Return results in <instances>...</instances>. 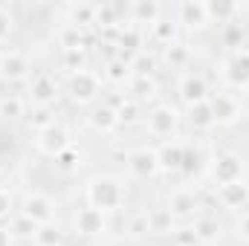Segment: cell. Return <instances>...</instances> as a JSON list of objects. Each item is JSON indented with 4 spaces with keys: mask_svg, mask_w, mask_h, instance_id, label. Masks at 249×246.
I'll return each mask as SVG.
<instances>
[{
    "mask_svg": "<svg viewBox=\"0 0 249 246\" xmlns=\"http://www.w3.org/2000/svg\"><path fill=\"white\" fill-rule=\"evenodd\" d=\"M247 93H249V87H247Z\"/></svg>",
    "mask_w": 249,
    "mask_h": 246,
    "instance_id": "c3c4849f",
    "label": "cell"
},
{
    "mask_svg": "<svg viewBox=\"0 0 249 246\" xmlns=\"http://www.w3.org/2000/svg\"><path fill=\"white\" fill-rule=\"evenodd\" d=\"M130 99H136L139 105L142 102H154L157 99V93H160V81H157V75L154 78H130Z\"/></svg>",
    "mask_w": 249,
    "mask_h": 246,
    "instance_id": "4dcf8cb0",
    "label": "cell"
},
{
    "mask_svg": "<svg viewBox=\"0 0 249 246\" xmlns=\"http://www.w3.org/2000/svg\"><path fill=\"white\" fill-rule=\"evenodd\" d=\"M157 67H160V58L151 55V53H145V50L130 58V72H133V78H154V75H157Z\"/></svg>",
    "mask_w": 249,
    "mask_h": 246,
    "instance_id": "f1b7e54d",
    "label": "cell"
},
{
    "mask_svg": "<svg viewBox=\"0 0 249 246\" xmlns=\"http://www.w3.org/2000/svg\"><path fill=\"white\" fill-rule=\"evenodd\" d=\"M177 124H180V110H177L174 105L162 102V105L151 107V113H148V119H145V130H148V136L165 142V139H171V136L177 133Z\"/></svg>",
    "mask_w": 249,
    "mask_h": 246,
    "instance_id": "5b68a950",
    "label": "cell"
},
{
    "mask_svg": "<svg viewBox=\"0 0 249 246\" xmlns=\"http://www.w3.org/2000/svg\"><path fill=\"white\" fill-rule=\"evenodd\" d=\"M0 246H15V238H12L9 226H3V223H0Z\"/></svg>",
    "mask_w": 249,
    "mask_h": 246,
    "instance_id": "f6af8a7d",
    "label": "cell"
},
{
    "mask_svg": "<svg viewBox=\"0 0 249 246\" xmlns=\"http://www.w3.org/2000/svg\"><path fill=\"white\" fill-rule=\"evenodd\" d=\"M127 23H133V26H154L160 18H162V6L157 3V0H133V3H127Z\"/></svg>",
    "mask_w": 249,
    "mask_h": 246,
    "instance_id": "ac0fdd59",
    "label": "cell"
},
{
    "mask_svg": "<svg viewBox=\"0 0 249 246\" xmlns=\"http://www.w3.org/2000/svg\"><path fill=\"white\" fill-rule=\"evenodd\" d=\"M84 197H87V206H93L105 214L119 211L124 206V183L113 174H96L84 185Z\"/></svg>",
    "mask_w": 249,
    "mask_h": 246,
    "instance_id": "6da1fadb",
    "label": "cell"
},
{
    "mask_svg": "<svg viewBox=\"0 0 249 246\" xmlns=\"http://www.w3.org/2000/svg\"><path fill=\"white\" fill-rule=\"evenodd\" d=\"M127 168H130V174H133L136 180H151V177H157V174H160L157 148H148V145L133 148V151L127 154Z\"/></svg>",
    "mask_w": 249,
    "mask_h": 246,
    "instance_id": "5bb4252c",
    "label": "cell"
},
{
    "mask_svg": "<svg viewBox=\"0 0 249 246\" xmlns=\"http://www.w3.org/2000/svg\"><path fill=\"white\" fill-rule=\"evenodd\" d=\"M102 93V78L93 70H78L67 75V96L75 105H93Z\"/></svg>",
    "mask_w": 249,
    "mask_h": 246,
    "instance_id": "3957f363",
    "label": "cell"
},
{
    "mask_svg": "<svg viewBox=\"0 0 249 246\" xmlns=\"http://www.w3.org/2000/svg\"><path fill=\"white\" fill-rule=\"evenodd\" d=\"M53 162H55V168H58V171H75V168L81 165V154H78V148H75V145H70V148L61 151Z\"/></svg>",
    "mask_w": 249,
    "mask_h": 246,
    "instance_id": "8d00e7d4",
    "label": "cell"
},
{
    "mask_svg": "<svg viewBox=\"0 0 249 246\" xmlns=\"http://www.w3.org/2000/svg\"><path fill=\"white\" fill-rule=\"evenodd\" d=\"M35 223L32 220H26L23 214H15V217H9V232H12V238H32L35 235Z\"/></svg>",
    "mask_w": 249,
    "mask_h": 246,
    "instance_id": "f35d334b",
    "label": "cell"
},
{
    "mask_svg": "<svg viewBox=\"0 0 249 246\" xmlns=\"http://www.w3.org/2000/svg\"><path fill=\"white\" fill-rule=\"evenodd\" d=\"M177 32H180V23L171 20V18H160V20L151 26V38H154L157 44H162V47L174 44V41H177Z\"/></svg>",
    "mask_w": 249,
    "mask_h": 246,
    "instance_id": "f546056e",
    "label": "cell"
},
{
    "mask_svg": "<svg viewBox=\"0 0 249 246\" xmlns=\"http://www.w3.org/2000/svg\"><path fill=\"white\" fill-rule=\"evenodd\" d=\"M110 84H116V87H122V84H130V78H133V72H130V61L122 58V55H110L107 61H105V72H102Z\"/></svg>",
    "mask_w": 249,
    "mask_h": 246,
    "instance_id": "44dd1931",
    "label": "cell"
},
{
    "mask_svg": "<svg viewBox=\"0 0 249 246\" xmlns=\"http://www.w3.org/2000/svg\"><path fill=\"white\" fill-rule=\"evenodd\" d=\"M186 119L194 130H212L214 127V113H212V105L209 102H200V105H191L186 107Z\"/></svg>",
    "mask_w": 249,
    "mask_h": 246,
    "instance_id": "d4e9b609",
    "label": "cell"
},
{
    "mask_svg": "<svg viewBox=\"0 0 249 246\" xmlns=\"http://www.w3.org/2000/svg\"><path fill=\"white\" fill-rule=\"evenodd\" d=\"M209 246H214V244H209Z\"/></svg>",
    "mask_w": 249,
    "mask_h": 246,
    "instance_id": "7dc6e473",
    "label": "cell"
},
{
    "mask_svg": "<svg viewBox=\"0 0 249 246\" xmlns=\"http://www.w3.org/2000/svg\"><path fill=\"white\" fill-rule=\"evenodd\" d=\"M171 241H174V246H203L200 241H197V235H194L191 226H180V229H174V232H171Z\"/></svg>",
    "mask_w": 249,
    "mask_h": 246,
    "instance_id": "60d3db41",
    "label": "cell"
},
{
    "mask_svg": "<svg viewBox=\"0 0 249 246\" xmlns=\"http://www.w3.org/2000/svg\"><path fill=\"white\" fill-rule=\"evenodd\" d=\"M58 99V81L55 75L50 72H38L29 78V87H26V102L32 107H53Z\"/></svg>",
    "mask_w": 249,
    "mask_h": 246,
    "instance_id": "8992f818",
    "label": "cell"
},
{
    "mask_svg": "<svg viewBox=\"0 0 249 246\" xmlns=\"http://www.w3.org/2000/svg\"><path fill=\"white\" fill-rule=\"evenodd\" d=\"M116 116H119V124H133V122H139V102L127 96L122 105L116 107Z\"/></svg>",
    "mask_w": 249,
    "mask_h": 246,
    "instance_id": "ab89813d",
    "label": "cell"
},
{
    "mask_svg": "<svg viewBox=\"0 0 249 246\" xmlns=\"http://www.w3.org/2000/svg\"><path fill=\"white\" fill-rule=\"evenodd\" d=\"M113 35H116V55H122V58H133V55H139L142 53V29L139 26H133V23H122V26H116L113 29Z\"/></svg>",
    "mask_w": 249,
    "mask_h": 246,
    "instance_id": "e0dca14e",
    "label": "cell"
},
{
    "mask_svg": "<svg viewBox=\"0 0 249 246\" xmlns=\"http://www.w3.org/2000/svg\"><path fill=\"white\" fill-rule=\"evenodd\" d=\"M58 44L61 50H84V29L64 23V29L58 32Z\"/></svg>",
    "mask_w": 249,
    "mask_h": 246,
    "instance_id": "836d02e7",
    "label": "cell"
},
{
    "mask_svg": "<svg viewBox=\"0 0 249 246\" xmlns=\"http://www.w3.org/2000/svg\"><path fill=\"white\" fill-rule=\"evenodd\" d=\"M244 168H247V162H244L241 154L223 151V154H217L214 162H212V180L217 185L238 183V180H244Z\"/></svg>",
    "mask_w": 249,
    "mask_h": 246,
    "instance_id": "ba28073f",
    "label": "cell"
},
{
    "mask_svg": "<svg viewBox=\"0 0 249 246\" xmlns=\"http://www.w3.org/2000/svg\"><path fill=\"white\" fill-rule=\"evenodd\" d=\"M162 61H165V67H171V70H186L188 61H191V50H188L183 41H174V44L162 47Z\"/></svg>",
    "mask_w": 249,
    "mask_h": 246,
    "instance_id": "4316f807",
    "label": "cell"
},
{
    "mask_svg": "<svg viewBox=\"0 0 249 246\" xmlns=\"http://www.w3.org/2000/svg\"><path fill=\"white\" fill-rule=\"evenodd\" d=\"M72 229H75V235H81V238H102V235L107 232V217H105V211H99V209H93V206H84V209L75 211Z\"/></svg>",
    "mask_w": 249,
    "mask_h": 246,
    "instance_id": "8fae6325",
    "label": "cell"
},
{
    "mask_svg": "<svg viewBox=\"0 0 249 246\" xmlns=\"http://www.w3.org/2000/svg\"><path fill=\"white\" fill-rule=\"evenodd\" d=\"M177 96H180V102L191 107V105H200V102H209L212 99V87H209V81H206V75L203 72H183L180 75V81H177Z\"/></svg>",
    "mask_w": 249,
    "mask_h": 246,
    "instance_id": "52a82bcc",
    "label": "cell"
},
{
    "mask_svg": "<svg viewBox=\"0 0 249 246\" xmlns=\"http://www.w3.org/2000/svg\"><path fill=\"white\" fill-rule=\"evenodd\" d=\"M217 203L229 211H241L249 206V183L238 180V183H226L217 185Z\"/></svg>",
    "mask_w": 249,
    "mask_h": 246,
    "instance_id": "d6986e66",
    "label": "cell"
},
{
    "mask_svg": "<svg viewBox=\"0 0 249 246\" xmlns=\"http://www.w3.org/2000/svg\"><path fill=\"white\" fill-rule=\"evenodd\" d=\"M18 214H23L26 220H32L35 226H44V223H55V200L44 191H26L20 197V206H18Z\"/></svg>",
    "mask_w": 249,
    "mask_h": 246,
    "instance_id": "277c9868",
    "label": "cell"
},
{
    "mask_svg": "<svg viewBox=\"0 0 249 246\" xmlns=\"http://www.w3.org/2000/svg\"><path fill=\"white\" fill-rule=\"evenodd\" d=\"M191 229H194L197 241H200L203 246L214 244V241H217V235H220V223H217L214 217H206V214L194 217V220H191Z\"/></svg>",
    "mask_w": 249,
    "mask_h": 246,
    "instance_id": "484cf974",
    "label": "cell"
},
{
    "mask_svg": "<svg viewBox=\"0 0 249 246\" xmlns=\"http://www.w3.org/2000/svg\"><path fill=\"white\" fill-rule=\"evenodd\" d=\"M177 23L188 32H203L212 23L209 12H206V3L203 0H183L180 9H177Z\"/></svg>",
    "mask_w": 249,
    "mask_h": 246,
    "instance_id": "2e32d148",
    "label": "cell"
},
{
    "mask_svg": "<svg viewBox=\"0 0 249 246\" xmlns=\"http://www.w3.org/2000/svg\"><path fill=\"white\" fill-rule=\"evenodd\" d=\"M238 235L249 244V209L247 211H241V217H238Z\"/></svg>",
    "mask_w": 249,
    "mask_h": 246,
    "instance_id": "ee69618b",
    "label": "cell"
},
{
    "mask_svg": "<svg viewBox=\"0 0 249 246\" xmlns=\"http://www.w3.org/2000/svg\"><path fill=\"white\" fill-rule=\"evenodd\" d=\"M87 124L96 133H113L119 127V116H116V110L107 102H102V105H93V110L87 113Z\"/></svg>",
    "mask_w": 249,
    "mask_h": 246,
    "instance_id": "ffe728a7",
    "label": "cell"
},
{
    "mask_svg": "<svg viewBox=\"0 0 249 246\" xmlns=\"http://www.w3.org/2000/svg\"><path fill=\"white\" fill-rule=\"evenodd\" d=\"M3 53H6V47H3V44H0V55H3Z\"/></svg>",
    "mask_w": 249,
    "mask_h": 246,
    "instance_id": "bcb514c9",
    "label": "cell"
},
{
    "mask_svg": "<svg viewBox=\"0 0 249 246\" xmlns=\"http://www.w3.org/2000/svg\"><path fill=\"white\" fill-rule=\"evenodd\" d=\"M32 241L35 246H64V232L58 229V223H44L35 229Z\"/></svg>",
    "mask_w": 249,
    "mask_h": 246,
    "instance_id": "1f68e13d",
    "label": "cell"
},
{
    "mask_svg": "<svg viewBox=\"0 0 249 246\" xmlns=\"http://www.w3.org/2000/svg\"><path fill=\"white\" fill-rule=\"evenodd\" d=\"M61 67L67 72L87 70V53L84 50H61Z\"/></svg>",
    "mask_w": 249,
    "mask_h": 246,
    "instance_id": "d590c367",
    "label": "cell"
},
{
    "mask_svg": "<svg viewBox=\"0 0 249 246\" xmlns=\"http://www.w3.org/2000/svg\"><path fill=\"white\" fill-rule=\"evenodd\" d=\"M157 162H160V174H180L186 165V145L177 139H165L157 145Z\"/></svg>",
    "mask_w": 249,
    "mask_h": 246,
    "instance_id": "4fadbf2b",
    "label": "cell"
},
{
    "mask_svg": "<svg viewBox=\"0 0 249 246\" xmlns=\"http://www.w3.org/2000/svg\"><path fill=\"white\" fill-rule=\"evenodd\" d=\"M12 217V194L6 188H0V223Z\"/></svg>",
    "mask_w": 249,
    "mask_h": 246,
    "instance_id": "7bdbcfd3",
    "label": "cell"
},
{
    "mask_svg": "<svg viewBox=\"0 0 249 246\" xmlns=\"http://www.w3.org/2000/svg\"><path fill=\"white\" fill-rule=\"evenodd\" d=\"M26 113H29V102L23 96H15V93L0 96V119L20 122V119H26Z\"/></svg>",
    "mask_w": 249,
    "mask_h": 246,
    "instance_id": "7402d4cb",
    "label": "cell"
},
{
    "mask_svg": "<svg viewBox=\"0 0 249 246\" xmlns=\"http://www.w3.org/2000/svg\"><path fill=\"white\" fill-rule=\"evenodd\" d=\"M32 75V61L29 55L18 53V50H6L0 55V78L3 81H26Z\"/></svg>",
    "mask_w": 249,
    "mask_h": 246,
    "instance_id": "9a60e30c",
    "label": "cell"
},
{
    "mask_svg": "<svg viewBox=\"0 0 249 246\" xmlns=\"http://www.w3.org/2000/svg\"><path fill=\"white\" fill-rule=\"evenodd\" d=\"M220 78L235 87V90H247L249 87V47L229 50L220 58Z\"/></svg>",
    "mask_w": 249,
    "mask_h": 246,
    "instance_id": "7a4b0ae2",
    "label": "cell"
},
{
    "mask_svg": "<svg viewBox=\"0 0 249 246\" xmlns=\"http://www.w3.org/2000/svg\"><path fill=\"white\" fill-rule=\"evenodd\" d=\"M23 122H26L29 130L41 133V130H47V127H53V124L58 122L55 119V107H29V113H26Z\"/></svg>",
    "mask_w": 249,
    "mask_h": 246,
    "instance_id": "83f0119b",
    "label": "cell"
},
{
    "mask_svg": "<svg viewBox=\"0 0 249 246\" xmlns=\"http://www.w3.org/2000/svg\"><path fill=\"white\" fill-rule=\"evenodd\" d=\"M127 235H130V238H145V235H151V217H148V211H139V214H133V217L127 220Z\"/></svg>",
    "mask_w": 249,
    "mask_h": 246,
    "instance_id": "74e56055",
    "label": "cell"
},
{
    "mask_svg": "<svg viewBox=\"0 0 249 246\" xmlns=\"http://www.w3.org/2000/svg\"><path fill=\"white\" fill-rule=\"evenodd\" d=\"M12 29H15V15L6 3H0V44L12 35Z\"/></svg>",
    "mask_w": 249,
    "mask_h": 246,
    "instance_id": "b9f144b4",
    "label": "cell"
},
{
    "mask_svg": "<svg viewBox=\"0 0 249 246\" xmlns=\"http://www.w3.org/2000/svg\"><path fill=\"white\" fill-rule=\"evenodd\" d=\"M70 145H72L70 130H67L61 122H55L53 127H47V130L35 133V151H38V154H44V157H50V159H55V157H58L61 151H67Z\"/></svg>",
    "mask_w": 249,
    "mask_h": 246,
    "instance_id": "9c48e42d",
    "label": "cell"
},
{
    "mask_svg": "<svg viewBox=\"0 0 249 246\" xmlns=\"http://www.w3.org/2000/svg\"><path fill=\"white\" fill-rule=\"evenodd\" d=\"M61 12H64V18H67V23L78 26V29H84V26H90L96 20V6L93 3H67Z\"/></svg>",
    "mask_w": 249,
    "mask_h": 246,
    "instance_id": "603a6c76",
    "label": "cell"
},
{
    "mask_svg": "<svg viewBox=\"0 0 249 246\" xmlns=\"http://www.w3.org/2000/svg\"><path fill=\"white\" fill-rule=\"evenodd\" d=\"M209 105H212V113H214V122L217 124H235L241 116H244V105H241V99H238L235 93H229V90H217V93H212Z\"/></svg>",
    "mask_w": 249,
    "mask_h": 246,
    "instance_id": "30bf717a",
    "label": "cell"
},
{
    "mask_svg": "<svg viewBox=\"0 0 249 246\" xmlns=\"http://www.w3.org/2000/svg\"><path fill=\"white\" fill-rule=\"evenodd\" d=\"M96 26H102V29H116V26H122V20H119V15H116V6H110V3H102V6H96V20H93Z\"/></svg>",
    "mask_w": 249,
    "mask_h": 246,
    "instance_id": "e575fe53",
    "label": "cell"
},
{
    "mask_svg": "<svg viewBox=\"0 0 249 246\" xmlns=\"http://www.w3.org/2000/svg\"><path fill=\"white\" fill-rule=\"evenodd\" d=\"M206 12H209V20L212 23H220V26H229V23H235V18H238V6L235 3H226V0H209L206 3Z\"/></svg>",
    "mask_w": 249,
    "mask_h": 246,
    "instance_id": "cb8c5ba5",
    "label": "cell"
},
{
    "mask_svg": "<svg viewBox=\"0 0 249 246\" xmlns=\"http://www.w3.org/2000/svg\"><path fill=\"white\" fill-rule=\"evenodd\" d=\"M168 211H171V217L174 220H194L197 217V211H200V197H197V191L194 188H177V191H171V197H168V206H165Z\"/></svg>",
    "mask_w": 249,
    "mask_h": 246,
    "instance_id": "7c38bea8",
    "label": "cell"
},
{
    "mask_svg": "<svg viewBox=\"0 0 249 246\" xmlns=\"http://www.w3.org/2000/svg\"><path fill=\"white\" fill-rule=\"evenodd\" d=\"M148 217H151V232H157V235L174 232V217L168 209H154V211H148Z\"/></svg>",
    "mask_w": 249,
    "mask_h": 246,
    "instance_id": "d6a6232c",
    "label": "cell"
}]
</instances>
